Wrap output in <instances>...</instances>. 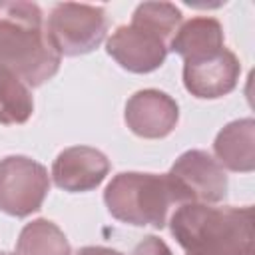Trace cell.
Returning <instances> with one entry per match:
<instances>
[{"label":"cell","instance_id":"cell-11","mask_svg":"<svg viewBox=\"0 0 255 255\" xmlns=\"http://www.w3.org/2000/svg\"><path fill=\"white\" fill-rule=\"evenodd\" d=\"M215 161L239 173H249L255 169V120L243 118L229 122L219 129L213 141Z\"/></svg>","mask_w":255,"mask_h":255},{"label":"cell","instance_id":"cell-14","mask_svg":"<svg viewBox=\"0 0 255 255\" xmlns=\"http://www.w3.org/2000/svg\"><path fill=\"white\" fill-rule=\"evenodd\" d=\"M34 112L30 88L14 74L0 68V124L18 126L26 124Z\"/></svg>","mask_w":255,"mask_h":255},{"label":"cell","instance_id":"cell-17","mask_svg":"<svg viewBox=\"0 0 255 255\" xmlns=\"http://www.w3.org/2000/svg\"><path fill=\"white\" fill-rule=\"evenodd\" d=\"M76 255H124L112 247H102V245H88V247H82Z\"/></svg>","mask_w":255,"mask_h":255},{"label":"cell","instance_id":"cell-12","mask_svg":"<svg viewBox=\"0 0 255 255\" xmlns=\"http://www.w3.org/2000/svg\"><path fill=\"white\" fill-rule=\"evenodd\" d=\"M183 58V62H197L209 58L225 48L223 26L213 16H195L181 22L167 46Z\"/></svg>","mask_w":255,"mask_h":255},{"label":"cell","instance_id":"cell-8","mask_svg":"<svg viewBox=\"0 0 255 255\" xmlns=\"http://www.w3.org/2000/svg\"><path fill=\"white\" fill-rule=\"evenodd\" d=\"M124 120L135 135L145 139H161L175 129L179 106L169 94L147 88L135 92L128 100Z\"/></svg>","mask_w":255,"mask_h":255},{"label":"cell","instance_id":"cell-4","mask_svg":"<svg viewBox=\"0 0 255 255\" xmlns=\"http://www.w3.org/2000/svg\"><path fill=\"white\" fill-rule=\"evenodd\" d=\"M46 32L62 56L90 54L106 38V8L76 2L56 4L50 10Z\"/></svg>","mask_w":255,"mask_h":255},{"label":"cell","instance_id":"cell-7","mask_svg":"<svg viewBox=\"0 0 255 255\" xmlns=\"http://www.w3.org/2000/svg\"><path fill=\"white\" fill-rule=\"evenodd\" d=\"M169 44L157 34L135 26L124 24L114 30V34L106 42L108 54L128 72L133 74H149L157 70L169 52Z\"/></svg>","mask_w":255,"mask_h":255},{"label":"cell","instance_id":"cell-1","mask_svg":"<svg viewBox=\"0 0 255 255\" xmlns=\"http://www.w3.org/2000/svg\"><path fill=\"white\" fill-rule=\"evenodd\" d=\"M62 54L52 44L38 4L0 0V68L28 88H38L60 70Z\"/></svg>","mask_w":255,"mask_h":255},{"label":"cell","instance_id":"cell-13","mask_svg":"<svg viewBox=\"0 0 255 255\" xmlns=\"http://www.w3.org/2000/svg\"><path fill=\"white\" fill-rule=\"evenodd\" d=\"M16 255H72L64 231L50 219L26 223L16 241Z\"/></svg>","mask_w":255,"mask_h":255},{"label":"cell","instance_id":"cell-2","mask_svg":"<svg viewBox=\"0 0 255 255\" xmlns=\"http://www.w3.org/2000/svg\"><path fill=\"white\" fill-rule=\"evenodd\" d=\"M169 231L185 253L253 255V207L183 203L169 217Z\"/></svg>","mask_w":255,"mask_h":255},{"label":"cell","instance_id":"cell-5","mask_svg":"<svg viewBox=\"0 0 255 255\" xmlns=\"http://www.w3.org/2000/svg\"><path fill=\"white\" fill-rule=\"evenodd\" d=\"M48 191L50 175L42 163L26 155L0 159V211L28 217L42 207Z\"/></svg>","mask_w":255,"mask_h":255},{"label":"cell","instance_id":"cell-16","mask_svg":"<svg viewBox=\"0 0 255 255\" xmlns=\"http://www.w3.org/2000/svg\"><path fill=\"white\" fill-rule=\"evenodd\" d=\"M131 255H171V249L167 247L165 241H161L159 237L155 235H147L143 237L135 249L131 251Z\"/></svg>","mask_w":255,"mask_h":255},{"label":"cell","instance_id":"cell-15","mask_svg":"<svg viewBox=\"0 0 255 255\" xmlns=\"http://www.w3.org/2000/svg\"><path fill=\"white\" fill-rule=\"evenodd\" d=\"M131 24L157 34L169 44L181 24V10L171 2H141L131 14Z\"/></svg>","mask_w":255,"mask_h":255},{"label":"cell","instance_id":"cell-3","mask_svg":"<svg viewBox=\"0 0 255 255\" xmlns=\"http://www.w3.org/2000/svg\"><path fill=\"white\" fill-rule=\"evenodd\" d=\"M104 201L118 221L161 229L167 223L169 209L187 203L181 189L167 173L122 171L112 177L104 191Z\"/></svg>","mask_w":255,"mask_h":255},{"label":"cell","instance_id":"cell-6","mask_svg":"<svg viewBox=\"0 0 255 255\" xmlns=\"http://www.w3.org/2000/svg\"><path fill=\"white\" fill-rule=\"evenodd\" d=\"M185 195L187 203H219L227 195V175L223 167L203 149L183 151L167 171Z\"/></svg>","mask_w":255,"mask_h":255},{"label":"cell","instance_id":"cell-18","mask_svg":"<svg viewBox=\"0 0 255 255\" xmlns=\"http://www.w3.org/2000/svg\"><path fill=\"white\" fill-rule=\"evenodd\" d=\"M185 255H205V253H185Z\"/></svg>","mask_w":255,"mask_h":255},{"label":"cell","instance_id":"cell-10","mask_svg":"<svg viewBox=\"0 0 255 255\" xmlns=\"http://www.w3.org/2000/svg\"><path fill=\"white\" fill-rule=\"evenodd\" d=\"M110 173V159L96 147L72 145L58 153L52 165L54 183L70 193L96 189Z\"/></svg>","mask_w":255,"mask_h":255},{"label":"cell","instance_id":"cell-9","mask_svg":"<svg viewBox=\"0 0 255 255\" xmlns=\"http://www.w3.org/2000/svg\"><path fill=\"white\" fill-rule=\"evenodd\" d=\"M239 74V58L227 48L197 62H183V86L199 100H217L231 94Z\"/></svg>","mask_w":255,"mask_h":255},{"label":"cell","instance_id":"cell-19","mask_svg":"<svg viewBox=\"0 0 255 255\" xmlns=\"http://www.w3.org/2000/svg\"><path fill=\"white\" fill-rule=\"evenodd\" d=\"M0 255H12V253H8V251H0Z\"/></svg>","mask_w":255,"mask_h":255}]
</instances>
